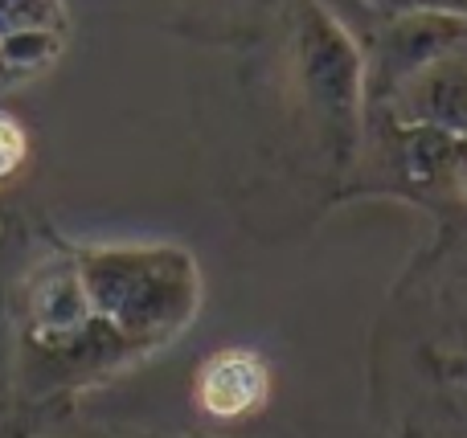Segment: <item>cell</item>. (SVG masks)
Returning a JSON list of instances; mask_svg holds the SVG:
<instances>
[{"instance_id": "3957f363", "label": "cell", "mask_w": 467, "mask_h": 438, "mask_svg": "<svg viewBox=\"0 0 467 438\" xmlns=\"http://www.w3.org/2000/svg\"><path fill=\"white\" fill-rule=\"evenodd\" d=\"M271 393V369L258 352L250 349H222L202 361L193 377V398L202 414L234 423V418H250L254 410L266 406Z\"/></svg>"}, {"instance_id": "7a4b0ae2", "label": "cell", "mask_w": 467, "mask_h": 438, "mask_svg": "<svg viewBox=\"0 0 467 438\" xmlns=\"http://www.w3.org/2000/svg\"><path fill=\"white\" fill-rule=\"evenodd\" d=\"M74 267L95 316L131 357L169 344L197 311V267L177 246H78Z\"/></svg>"}, {"instance_id": "6da1fadb", "label": "cell", "mask_w": 467, "mask_h": 438, "mask_svg": "<svg viewBox=\"0 0 467 438\" xmlns=\"http://www.w3.org/2000/svg\"><path fill=\"white\" fill-rule=\"evenodd\" d=\"M8 324L29 398L82 390L131 361L119 336L90 308L66 238H46L25 262L8 295Z\"/></svg>"}, {"instance_id": "5b68a950", "label": "cell", "mask_w": 467, "mask_h": 438, "mask_svg": "<svg viewBox=\"0 0 467 438\" xmlns=\"http://www.w3.org/2000/svg\"><path fill=\"white\" fill-rule=\"evenodd\" d=\"M33 160V136L21 115L0 107V188L16 185Z\"/></svg>"}, {"instance_id": "277c9868", "label": "cell", "mask_w": 467, "mask_h": 438, "mask_svg": "<svg viewBox=\"0 0 467 438\" xmlns=\"http://www.w3.org/2000/svg\"><path fill=\"white\" fill-rule=\"evenodd\" d=\"M62 54V29H25L0 37V78H29Z\"/></svg>"}]
</instances>
